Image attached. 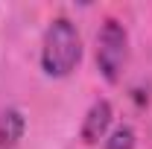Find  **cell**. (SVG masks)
<instances>
[{
  "label": "cell",
  "instance_id": "cell-5",
  "mask_svg": "<svg viewBox=\"0 0 152 149\" xmlns=\"http://www.w3.org/2000/svg\"><path fill=\"white\" fill-rule=\"evenodd\" d=\"M105 149H134V134L132 129H117L105 140Z\"/></svg>",
  "mask_w": 152,
  "mask_h": 149
},
{
  "label": "cell",
  "instance_id": "cell-3",
  "mask_svg": "<svg viewBox=\"0 0 152 149\" xmlns=\"http://www.w3.org/2000/svg\"><path fill=\"white\" fill-rule=\"evenodd\" d=\"M108 123H111V105H108L105 99L94 102L91 111L85 114V123H82V140H85V143H96V140H102Z\"/></svg>",
  "mask_w": 152,
  "mask_h": 149
},
{
  "label": "cell",
  "instance_id": "cell-4",
  "mask_svg": "<svg viewBox=\"0 0 152 149\" xmlns=\"http://www.w3.org/2000/svg\"><path fill=\"white\" fill-rule=\"evenodd\" d=\"M23 129H26L23 114L18 108H6L0 117V149H15L18 140L23 137Z\"/></svg>",
  "mask_w": 152,
  "mask_h": 149
},
{
  "label": "cell",
  "instance_id": "cell-1",
  "mask_svg": "<svg viewBox=\"0 0 152 149\" xmlns=\"http://www.w3.org/2000/svg\"><path fill=\"white\" fill-rule=\"evenodd\" d=\"M82 58V38L76 26L67 18H56L47 32H44V47H41V67L47 76H70L73 67Z\"/></svg>",
  "mask_w": 152,
  "mask_h": 149
},
{
  "label": "cell",
  "instance_id": "cell-2",
  "mask_svg": "<svg viewBox=\"0 0 152 149\" xmlns=\"http://www.w3.org/2000/svg\"><path fill=\"white\" fill-rule=\"evenodd\" d=\"M126 44H129V38H126L123 23L105 20L99 35H96V67L108 82H117L120 73H123V64H126V56H129Z\"/></svg>",
  "mask_w": 152,
  "mask_h": 149
}]
</instances>
